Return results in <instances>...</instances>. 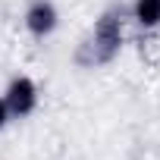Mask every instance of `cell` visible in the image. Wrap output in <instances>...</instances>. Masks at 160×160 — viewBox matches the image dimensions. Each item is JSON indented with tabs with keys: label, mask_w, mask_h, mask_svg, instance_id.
<instances>
[{
	"label": "cell",
	"mask_w": 160,
	"mask_h": 160,
	"mask_svg": "<svg viewBox=\"0 0 160 160\" xmlns=\"http://www.w3.org/2000/svg\"><path fill=\"white\" fill-rule=\"evenodd\" d=\"M122 38H126V25H122V7H110L94 19V28L78 53L85 66H107L119 57L122 50Z\"/></svg>",
	"instance_id": "obj_1"
},
{
	"label": "cell",
	"mask_w": 160,
	"mask_h": 160,
	"mask_svg": "<svg viewBox=\"0 0 160 160\" xmlns=\"http://www.w3.org/2000/svg\"><path fill=\"white\" fill-rule=\"evenodd\" d=\"M3 104L10 110V116L16 119H25L38 110V85H35V78L32 75H16L10 78V85L3 91Z\"/></svg>",
	"instance_id": "obj_2"
},
{
	"label": "cell",
	"mask_w": 160,
	"mask_h": 160,
	"mask_svg": "<svg viewBox=\"0 0 160 160\" xmlns=\"http://www.w3.org/2000/svg\"><path fill=\"white\" fill-rule=\"evenodd\" d=\"M60 25V13L50 0H35V3L25 10V28L35 35V38H47L53 35Z\"/></svg>",
	"instance_id": "obj_3"
},
{
	"label": "cell",
	"mask_w": 160,
	"mask_h": 160,
	"mask_svg": "<svg viewBox=\"0 0 160 160\" xmlns=\"http://www.w3.org/2000/svg\"><path fill=\"white\" fill-rule=\"evenodd\" d=\"M132 19L144 32H157L160 28V0H135L132 3Z\"/></svg>",
	"instance_id": "obj_4"
},
{
	"label": "cell",
	"mask_w": 160,
	"mask_h": 160,
	"mask_svg": "<svg viewBox=\"0 0 160 160\" xmlns=\"http://www.w3.org/2000/svg\"><path fill=\"white\" fill-rule=\"evenodd\" d=\"M7 122H10V110H7V104H3V94H0V132H3Z\"/></svg>",
	"instance_id": "obj_5"
}]
</instances>
